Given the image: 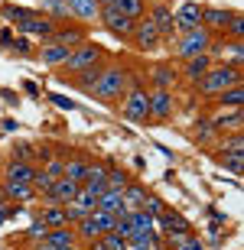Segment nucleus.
Instances as JSON below:
<instances>
[{"instance_id":"40","label":"nucleus","mask_w":244,"mask_h":250,"mask_svg":"<svg viewBox=\"0 0 244 250\" xmlns=\"http://www.w3.org/2000/svg\"><path fill=\"white\" fill-rule=\"evenodd\" d=\"M46 234H49V228H46V224H43V221H39V218H36V221H33V224H29V231H26V237H29V241H43V237H46Z\"/></svg>"},{"instance_id":"39","label":"nucleus","mask_w":244,"mask_h":250,"mask_svg":"<svg viewBox=\"0 0 244 250\" xmlns=\"http://www.w3.org/2000/svg\"><path fill=\"white\" fill-rule=\"evenodd\" d=\"M163 208H166V205H163V198L147 195V202H143V211H147V214H153V218H156V214H163Z\"/></svg>"},{"instance_id":"8","label":"nucleus","mask_w":244,"mask_h":250,"mask_svg":"<svg viewBox=\"0 0 244 250\" xmlns=\"http://www.w3.org/2000/svg\"><path fill=\"white\" fill-rule=\"evenodd\" d=\"M17 29L23 33V36H36V39L46 42V39L52 36V29H56V20H49V17H43V13H36V10H29L26 17L17 23Z\"/></svg>"},{"instance_id":"36","label":"nucleus","mask_w":244,"mask_h":250,"mask_svg":"<svg viewBox=\"0 0 244 250\" xmlns=\"http://www.w3.org/2000/svg\"><path fill=\"white\" fill-rule=\"evenodd\" d=\"M104 182H108V188H114V192H121V188L127 186L131 179H127V172H124V169H114V166H108V179H104Z\"/></svg>"},{"instance_id":"13","label":"nucleus","mask_w":244,"mask_h":250,"mask_svg":"<svg viewBox=\"0 0 244 250\" xmlns=\"http://www.w3.org/2000/svg\"><path fill=\"white\" fill-rule=\"evenodd\" d=\"M179 82V72H176V65L173 62H156L150 68V84H153V91H173Z\"/></svg>"},{"instance_id":"34","label":"nucleus","mask_w":244,"mask_h":250,"mask_svg":"<svg viewBox=\"0 0 244 250\" xmlns=\"http://www.w3.org/2000/svg\"><path fill=\"white\" fill-rule=\"evenodd\" d=\"M222 36H228V39H241L244 36V17L238 13V10H231V20H228V26H225Z\"/></svg>"},{"instance_id":"3","label":"nucleus","mask_w":244,"mask_h":250,"mask_svg":"<svg viewBox=\"0 0 244 250\" xmlns=\"http://www.w3.org/2000/svg\"><path fill=\"white\" fill-rule=\"evenodd\" d=\"M104 62H111L108 52H104L98 42H82L68 52V62L62 65V75H78V72H88V68H101Z\"/></svg>"},{"instance_id":"23","label":"nucleus","mask_w":244,"mask_h":250,"mask_svg":"<svg viewBox=\"0 0 244 250\" xmlns=\"http://www.w3.org/2000/svg\"><path fill=\"white\" fill-rule=\"evenodd\" d=\"M68 13H72L75 20L94 23L98 13H101V0H68Z\"/></svg>"},{"instance_id":"42","label":"nucleus","mask_w":244,"mask_h":250,"mask_svg":"<svg viewBox=\"0 0 244 250\" xmlns=\"http://www.w3.org/2000/svg\"><path fill=\"white\" fill-rule=\"evenodd\" d=\"M17 214H20V205H10V202L0 205V224H7L10 218H17Z\"/></svg>"},{"instance_id":"11","label":"nucleus","mask_w":244,"mask_h":250,"mask_svg":"<svg viewBox=\"0 0 244 250\" xmlns=\"http://www.w3.org/2000/svg\"><path fill=\"white\" fill-rule=\"evenodd\" d=\"M173 23H176V33H186V29H196L202 26V7L199 3H179L176 10H173Z\"/></svg>"},{"instance_id":"5","label":"nucleus","mask_w":244,"mask_h":250,"mask_svg":"<svg viewBox=\"0 0 244 250\" xmlns=\"http://www.w3.org/2000/svg\"><path fill=\"white\" fill-rule=\"evenodd\" d=\"M215 36L208 33L205 26H196V29H186V33H179L176 36V56L186 62V59H196V56H205L208 49H212Z\"/></svg>"},{"instance_id":"19","label":"nucleus","mask_w":244,"mask_h":250,"mask_svg":"<svg viewBox=\"0 0 244 250\" xmlns=\"http://www.w3.org/2000/svg\"><path fill=\"white\" fill-rule=\"evenodd\" d=\"M231 20V10L228 7H202V26L212 33V36H222Z\"/></svg>"},{"instance_id":"14","label":"nucleus","mask_w":244,"mask_h":250,"mask_svg":"<svg viewBox=\"0 0 244 250\" xmlns=\"http://www.w3.org/2000/svg\"><path fill=\"white\" fill-rule=\"evenodd\" d=\"M176 98L173 91H150V121H173Z\"/></svg>"},{"instance_id":"33","label":"nucleus","mask_w":244,"mask_h":250,"mask_svg":"<svg viewBox=\"0 0 244 250\" xmlns=\"http://www.w3.org/2000/svg\"><path fill=\"white\" fill-rule=\"evenodd\" d=\"M85 169H88V159H85V156H72V159H66V169H62V179H72V182H78V186H82V179H85Z\"/></svg>"},{"instance_id":"24","label":"nucleus","mask_w":244,"mask_h":250,"mask_svg":"<svg viewBox=\"0 0 244 250\" xmlns=\"http://www.w3.org/2000/svg\"><path fill=\"white\" fill-rule=\"evenodd\" d=\"M101 7H114L117 13H124V17L143 20V13H147V0H101Z\"/></svg>"},{"instance_id":"27","label":"nucleus","mask_w":244,"mask_h":250,"mask_svg":"<svg viewBox=\"0 0 244 250\" xmlns=\"http://www.w3.org/2000/svg\"><path fill=\"white\" fill-rule=\"evenodd\" d=\"M43 241H46V244H56V247H66V250L78 247V237H75V231H72V224H66V228H52Z\"/></svg>"},{"instance_id":"47","label":"nucleus","mask_w":244,"mask_h":250,"mask_svg":"<svg viewBox=\"0 0 244 250\" xmlns=\"http://www.w3.org/2000/svg\"><path fill=\"white\" fill-rule=\"evenodd\" d=\"M72 250H85V247H82V244H78V247H72Z\"/></svg>"},{"instance_id":"44","label":"nucleus","mask_w":244,"mask_h":250,"mask_svg":"<svg viewBox=\"0 0 244 250\" xmlns=\"http://www.w3.org/2000/svg\"><path fill=\"white\" fill-rule=\"evenodd\" d=\"M52 101H56L59 107H68V111H75V101H66L62 94H52Z\"/></svg>"},{"instance_id":"31","label":"nucleus","mask_w":244,"mask_h":250,"mask_svg":"<svg viewBox=\"0 0 244 250\" xmlns=\"http://www.w3.org/2000/svg\"><path fill=\"white\" fill-rule=\"evenodd\" d=\"M127 218H131L133 234H153V228H156V218L147 214L143 208H140V211H127ZM133 234H131V237H133Z\"/></svg>"},{"instance_id":"9","label":"nucleus","mask_w":244,"mask_h":250,"mask_svg":"<svg viewBox=\"0 0 244 250\" xmlns=\"http://www.w3.org/2000/svg\"><path fill=\"white\" fill-rule=\"evenodd\" d=\"M49 39L59 42V46H66V49H75L82 42H88V29L78 26V23H56V29H52Z\"/></svg>"},{"instance_id":"4","label":"nucleus","mask_w":244,"mask_h":250,"mask_svg":"<svg viewBox=\"0 0 244 250\" xmlns=\"http://www.w3.org/2000/svg\"><path fill=\"white\" fill-rule=\"evenodd\" d=\"M231 84H241V68H231V65L215 62L196 88H199V94H205V98H218V94L228 91Z\"/></svg>"},{"instance_id":"18","label":"nucleus","mask_w":244,"mask_h":250,"mask_svg":"<svg viewBox=\"0 0 244 250\" xmlns=\"http://www.w3.org/2000/svg\"><path fill=\"white\" fill-rule=\"evenodd\" d=\"M212 65H215V56H208V52L205 56H196V59H186V62H182V78L196 88V84L205 78V72L212 68Z\"/></svg>"},{"instance_id":"22","label":"nucleus","mask_w":244,"mask_h":250,"mask_svg":"<svg viewBox=\"0 0 244 250\" xmlns=\"http://www.w3.org/2000/svg\"><path fill=\"white\" fill-rule=\"evenodd\" d=\"M98 211H108L114 214V218H121V214H127V205H124L121 192H114V188H104L101 195H98V205H94Z\"/></svg>"},{"instance_id":"20","label":"nucleus","mask_w":244,"mask_h":250,"mask_svg":"<svg viewBox=\"0 0 244 250\" xmlns=\"http://www.w3.org/2000/svg\"><path fill=\"white\" fill-rule=\"evenodd\" d=\"M78 192H82V186H78V182H72V179H56V182H52V188L46 192V202L49 205H68Z\"/></svg>"},{"instance_id":"41","label":"nucleus","mask_w":244,"mask_h":250,"mask_svg":"<svg viewBox=\"0 0 244 250\" xmlns=\"http://www.w3.org/2000/svg\"><path fill=\"white\" fill-rule=\"evenodd\" d=\"M33 156H36V153H33L29 143H20V146H13V153H10V159H20V163H29Z\"/></svg>"},{"instance_id":"32","label":"nucleus","mask_w":244,"mask_h":250,"mask_svg":"<svg viewBox=\"0 0 244 250\" xmlns=\"http://www.w3.org/2000/svg\"><path fill=\"white\" fill-rule=\"evenodd\" d=\"M3 195L13 198V202H29V198H36V188L33 186H20V182H0Z\"/></svg>"},{"instance_id":"28","label":"nucleus","mask_w":244,"mask_h":250,"mask_svg":"<svg viewBox=\"0 0 244 250\" xmlns=\"http://www.w3.org/2000/svg\"><path fill=\"white\" fill-rule=\"evenodd\" d=\"M163 241L169 250H205V244L196 234H163Z\"/></svg>"},{"instance_id":"15","label":"nucleus","mask_w":244,"mask_h":250,"mask_svg":"<svg viewBox=\"0 0 244 250\" xmlns=\"http://www.w3.org/2000/svg\"><path fill=\"white\" fill-rule=\"evenodd\" d=\"M156 228H163V234H196L192 221L173 208H163V214H156Z\"/></svg>"},{"instance_id":"45","label":"nucleus","mask_w":244,"mask_h":250,"mask_svg":"<svg viewBox=\"0 0 244 250\" xmlns=\"http://www.w3.org/2000/svg\"><path fill=\"white\" fill-rule=\"evenodd\" d=\"M10 42H13V36H10V29H3L0 33V46H10Z\"/></svg>"},{"instance_id":"10","label":"nucleus","mask_w":244,"mask_h":250,"mask_svg":"<svg viewBox=\"0 0 244 250\" xmlns=\"http://www.w3.org/2000/svg\"><path fill=\"white\" fill-rule=\"evenodd\" d=\"M131 42L140 52H153V49L160 46L163 39H160V33H156V26H153L150 20L143 17V20H137V26H133V33H131Z\"/></svg>"},{"instance_id":"16","label":"nucleus","mask_w":244,"mask_h":250,"mask_svg":"<svg viewBox=\"0 0 244 250\" xmlns=\"http://www.w3.org/2000/svg\"><path fill=\"white\" fill-rule=\"evenodd\" d=\"M104 179H108V166H104V163H88L85 179H82V188L88 195H94V198H98V195L108 188V182H104Z\"/></svg>"},{"instance_id":"25","label":"nucleus","mask_w":244,"mask_h":250,"mask_svg":"<svg viewBox=\"0 0 244 250\" xmlns=\"http://www.w3.org/2000/svg\"><path fill=\"white\" fill-rule=\"evenodd\" d=\"M36 13H43V17L56 20V23H62V20H68L72 13H68V0H39L36 3Z\"/></svg>"},{"instance_id":"1","label":"nucleus","mask_w":244,"mask_h":250,"mask_svg":"<svg viewBox=\"0 0 244 250\" xmlns=\"http://www.w3.org/2000/svg\"><path fill=\"white\" fill-rule=\"evenodd\" d=\"M124 91H127V68L121 62H104L101 75H98V82H94V88L88 94L101 104H114L124 98Z\"/></svg>"},{"instance_id":"43","label":"nucleus","mask_w":244,"mask_h":250,"mask_svg":"<svg viewBox=\"0 0 244 250\" xmlns=\"http://www.w3.org/2000/svg\"><path fill=\"white\" fill-rule=\"evenodd\" d=\"M10 46H13V52H17V56H29V39H17V42H10Z\"/></svg>"},{"instance_id":"37","label":"nucleus","mask_w":244,"mask_h":250,"mask_svg":"<svg viewBox=\"0 0 244 250\" xmlns=\"http://www.w3.org/2000/svg\"><path fill=\"white\" fill-rule=\"evenodd\" d=\"M222 153H244V140H241V130H235L228 140H222Z\"/></svg>"},{"instance_id":"7","label":"nucleus","mask_w":244,"mask_h":250,"mask_svg":"<svg viewBox=\"0 0 244 250\" xmlns=\"http://www.w3.org/2000/svg\"><path fill=\"white\" fill-rule=\"evenodd\" d=\"M143 17H147L153 26H156L160 39H173V33H176V23H173V7H169L166 0H153Z\"/></svg>"},{"instance_id":"21","label":"nucleus","mask_w":244,"mask_h":250,"mask_svg":"<svg viewBox=\"0 0 244 250\" xmlns=\"http://www.w3.org/2000/svg\"><path fill=\"white\" fill-rule=\"evenodd\" d=\"M68 52H72V49H66V46H59V42H52V39H46L43 49H39V62L52 65V68H62V65L68 62Z\"/></svg>"},{"instance_id":"17","label":"nucleus","mask_w":244,"mask_h":250,"mask_svg":"<svg viewBox=\"0 0 244 250\" xmlns=\"http://www.w3.org/2000/svg\"><path fill=\"white\" fill-rule=\"evenodd\" d=\"M94 205H98V198H94V195H88L82 188V192H78L68 205H62V208H66V214H68V224H75V221H82V218H88V214L94 211Z\"/></svg>"},{"instance_id":"26","label":"nucleus","mask_w":244,"mask_h":250,"mask_svg":"<svg viewBox=\"0 0 244 250\" xmlns=\"http://www.w3.org/2000/svg\"><path fill=\"white\" fill-rule=\"evenodd\" d=\"M121 198H124V205H127V211H140L143 202H147V188H143L140 182H127V186L121 188Z\"/></svg>"},{"instance_id":"12","label":"nucleus","mask_w":244,"mask_h":250,"mask_svg":"<svg viewBox=\"0 0 244 250\" xmlns=\"http://www.w3.org/2000/svg\"><path fill=\"white\" fill-rule=\"evenodd\" d=\"M33 176H36V166H33V163H20V159H10L7 166L0 169V182H20V186H33Z\"/></svg>"},{"instance_id":"2","label":"nucleus","mask_w":244,"mask_h":250,"mask_svg":"<svg viewBox=\"0 0 244 250\" xmlns=\"http://www.w3.org/2000/svg\"><path fill=\"white\" fill-rule=\"evenodd\" d=\"M121 117L131 124L150 121V91L140 84V75L137 72H127V91L121 98Z\"/></svg>"},{"instance_id":"6","label":"nucleus","mask_w":244,"mask_h":250,"mask_svg":"<svg viewBox=\"0 0 244 250\" xmlns=\"http://www.w3.org/2000/svg\"><path fill=\"white\" fill-rule=\"evenodd\" d=\"M98 23H101V26L108 29L111 36L124 39V42H131V33H133V26H137V20L117 13L114 7H101V13H98Z\"/></svg>"},{"instance_id":"38","label":"nucleus","mask_w":244,"mask_h":250,"mask_svg":"<svg viewBox=\"0 0 244 250\" xmlns=\"http://www.w3.org/2000/svg\"><path fill=\"white\" fill-rule=\"evenodd\" d=\"M101 241H104V247L108 250H127V241H124L117 231H108V234H101Z\"/></svg>"},{"instance_id":"46","label":"nucleus","mask_w":244,"mask_h":250,"mask_svg":"<svg viewBox=\"0 0 244 250\" xmlns=\"http://www.w3.org/2000/svg\"><path fill=\"white\" fill-rule=\"evenodd\" d=\"M127 250H153V247H147V244H127Z\"/></svg>"},{"instance_id":"29","label":"nucleus","mask_w":244,"mask_h":250,"mask_svg":"<svg viewBox=\"0 0 244 250\" xmlns=\"http://www.w3.org/2000/svg\"><path fill=\"white\" fill-rule=\"evenodd\" d=\"M39 221L52 231V228H66V224H68V214H66V208H62V205H46V208H43V214H39Z\"/></svg>"},{"instance_id":"30","label":"nucleus","mask_w":244,"mask_h":250,"mask_svg":"<svg viewBox=\"0 0 244 250\" xmlns=\"http://www.w3.org/2000/svg\"><path fill=\"white\" fill-rule=\"evenodd\" d=\"M241 104H244V82L231 84L228 91L218 94V107H222V111H235V107H241Z\"/></svg>"},{"instance_id":"35","label":"nucleus","mask_w":244,"mask_h":250,"mask_svg":"<svg viewBox=\"0 0 244 250\" xmlns=\"http://www.w3.org/2000/svg\"><path fill=\"white\" fill-rule=\"evenodd\" d=\"M218 163L228 169V172H235V176H241V166H244V153H222L218 156Z\"/></svg>"}]
</instances>
